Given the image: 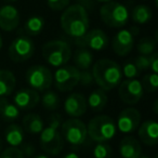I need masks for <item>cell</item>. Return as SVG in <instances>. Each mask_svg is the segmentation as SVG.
<instances>
[{"mask_svg":"<svg viewBox=\"0 0 158 158\" xmlns=\"http://www.w3.org/2000/svg\"><path fill=\"white\" fill-rule=\"evenodd\" d=\"M134 46V34L130 29H120L113 39V50L119 56L129 54Z\"/></svg>","mask_w":158,"mask_h":158,"instance_id":"obj_14","label":"cell"},{"mask_svg":"<svg viewBox=\"0 0 158 158\" xmlns=\"http://www.w3.org/2000/svg\"><path fill=\"white\" fill-rule=\"evenodd\" d=\"M139 138L145 145L154 146L158 143V123L155 120H146L139 126Z\"/></svg>","mask_w":158,"mask_h":158,"instance_id":"obj_18","label":"cell"},{"mask_svg":"<svg viewBox=\"0 0 158 158\" xmlns=\"http://www.w3.org/2000/svg\"><path fill=\"white\" fill-rule=\"evenodd\" d=\"M134 63L138 66L139 69L142 72V70H146L149 68V55H139L135 60H134Z\"/></svg>","mask_w":158,"mask_h":158,"instance_id":"obj_35","label":"cell"},{"mask_svg":"<svg viewBox=\"0 0 158 158\" xmlns=\"http://www.w3.org/2000/svg\"><path fill=\"white\" fill-rule=\"evenodd\" d=\"M46 1L49 8L53 11H62L68 7L70 0H46Z\"/></svg>","mask_w":158,"mask_h":158,"instance_id":"obj_34","label":"cell"},{"mask_svg":"<svg viewBox=\"0 0 158 158\" xmlns=\"http://www.w3.org/2000/svg\"><path fill=\"white\" fill-rule=\"evenodd\" d=\"M20 116V110L6 97H0V117L6 121H14Z\"/></svg>","mask_w":158,"mask_h":158,"instance_id":"obj_24","label":"cell"},{"mask_svg":"<svg viewBox=\"0 0 158 158\" xmlns=\"http://www.w3.org/2000/svg\"><path fill=\"white\" fill-rule=\"evenodd\" d=\"M35 52V44L27 36H19L9 47V56L15 63H21L31 59Z\"/></svg>","mask_w":158,"mask_h":158,"instance_id":"obj_10","label":"cell"},{"mask_svg":"<svg viewBox=\"0 0 158 158\" xmlns=\"http://www.w3.org/2000/svg\"><path fill=\"white\" fill-rule=\"evenodd\" d=\"M16 79L11 70L0 69V97H8L14 91Z\"/></svg>","mask_w":158,"mask_h":158,"instance_id":"obj_20","label":"cell"},{"mask_svg":"<svg viewBox=\"0 0 158 158\" xmlns=\"http://www.w3.org/2000/svg\"><path fill=\"white\" fill-rule=\"evenodd\" d=\"M79 46L87 48L89 50L101 51L107 47L108 37L102 29H91L88 31L81 38L75 40Z\"/></svg>","mask_w":158,"mask_h":158,"instance_id":"obj_13","label":"cell"},{"mask_svg":"<svg viewBox=\"0 0 158 158\" xmlns=\"http://www.w3.org/2000/svg\"><path fill=\"white\" fill-rule=\"evenodd\" d=\"M93 82V77L92 73L87 70H80V82L79 84L82 85H91Z\"/></svg>","mask_w":158,"mask_h":158,"instance_id":"obj_36","label":"cell"},{"mask_svg":"<svg viewBox=\"0 0 158 158\" xmlns=\"http://www.w3.org/2000/svg\"><path fill=\"white\" fill-rule=\"evenodd\" d=\"M100 16L105 25L114 28L123 27L130 18L129 10L118 1H110L104 3L100 9Z\"/></svg>","mask_w":158,"mask_h":158,"instance_id":"obj_6","label":"cell"},{"mask_svg":"<svg viewBox=\"0 0 158 158\" xmlns=\"http://www.w3.org/2000/svg\"><path fill=\"white\" fill-rule=\"evenodd\" d=\"M6 2H8V3H12V2H16L18 0H5Z\"/></svg>","mask_w":158,"mask_h":158,"instance_id":"obj_42","label":"cell"},{"mask_svg":"<svg viewBox=\"0 0 158 158\" xmlns=\"http://www.w3.org/2000/svg\"><path fill=\"white\" fill-rule=\"evenodd\" d=\"M75 65L79 70H87L93 64V54L88 49H80L77 50L74 56Z\"/></svg>","mask_w":158,"mask_h":158,"instance_id":"obj_25","label":"cell"},{"mask_svg":"<svg viewBox=\"0 0 158 158\" xmlns=\"http://www.w3.org/2000/svg\"><path fill=\"white\" fill-rule=\"evenodd\" d=\"M42 57L53 67L66 65L72 56L69 44L63 40H50L42 46Z\"/></svg>","mask_w":158,"mask_h":158,"instance_id":"obj_5","label":"cell"},{"mask_svg":"<svg viewBox=\"0 0 158 158\" xmlns=\"http://www.w3.org/2000/svg\"><path fill=\"white\" fill-rule=\"evenodd\" d=\"M139 158H152V157H149V156H142V155H141Z\"/></svg>","mask_w":158,"mask_h":158,"instance_id":"obj_45","label":"cell"},{"mask_svg":"<svg viewBox=\"0 0 158 158\" xmlns=\"http://www.w3.org/2000/svg\"><path fill=\"white\" fill-rule=\"evenodd\" d=\"M108 102V98L106 94V91L102 89H97L92 91L87 100V105L94 112H101L106 107Z\"/></svg>","mask_w":158,"mask_h":158,"instance_id":"obj_21","label":"cell"},{"mask_svg":"<svg viewBox=\"0 0 158 158\" xmlns=\"http://www.w3.org/2000/svg\"><path fill=\"white\" fill-rule=\"evenodd\" d=\"M40 101V97L36 90L31 88L20 89L13 98V104L19 110H27L36 107Z\"/></svg>","mask_w":158,"mask_h":158,"instance_id":"obj_16","label":"cell"},{"mask_svg":"<svg viewBox=\"0 0 158 158\" xmlns=\"http://www.w3.org/2000/svg\"><path fill=\"white\" fill-rule=\"evenodd\" d=\"M156 39H153L152 37H144L142 39H140V41L138 42V52L140 53V55H151L155 52L156 48Z\"/></svg>","mask_w":158,"mask_h":158,"instance_id":"obj_28","label":"cell"},{"mask_svg":"<svg viewBox=\"0 0 158 158\" xmlns=\"http://www.w3.org/2000/svg\"><path fill=\"white\" fill-rule=\"evenodd\" d=\"M2 44H3L2 38H1V36H0V50H1V48H2Z\"/></svg>","mask_w":158,"mask_h":158,"instance_id":"obj_43","label":"cell"},{"mask_svg":"<svg viewBox=\"0 0 158 158\" xmlns=\"http://www.w3.org/2000/svg\"><path fill=\"white\" fill-rule=\"evenodd\" d=\"M5 140L10 146L18 147L24 140V131L20 125L11 123L5 131Z\"/></svg>","mask_w":158,"mask_h":158,"instance_id":"obj_22","label":"cell"},{"mask_svg":"<svg viewBox=\"0 0 158 158\" xmlns=\"http://www.w3.org/2000/svg\"><path fill=\"white\" fill-rule=\"evenodd\" d=\"M19 10L12 5L0 7V28L5 31H12L20 24Z\"/></svg>","mask_w":158,"mask_h":158,"instance_id":"obj_17","label":"cell"},{"mask_svg":"<svg viewBox=\"0 0 158 158\" xmlns=\"http://www.w3.org/2000/svg\"><path fill=\"white\" fill-rule=\"evenodd\" d=\"M34 158H49L48 156H46V155H37V156H35Z\"/></svg>","mask_w":158,"mask_h":158,"instance_id":"obj_39","label":"cell"},{"mask_svg":"<svg viewBox=\"0 0 158 158\" xmlns=\"http://www.w3.org/2000/svg\"><path fill=\"white\" fill-rule=\"evenodd\" d=\"M41 104L46 110H54L60 105V98L53 91H47L41 97Z\"/></svg>","mask_w":158,"mask_h":158,"instance_id":"obj_29","label":"cell"},{"mask_svg":"<svg viewBox=\"0 0 158 158\" xmlns=\"http://www.w3.org/2000/svg\"><path fill=\"white\" fill-rule=\"evenodd\" d=\"M149 69L152 73L158 74V53L154 52L149 55Z\"/></svg>","mask_w":158,"mask_h":158,"instance_id":"obj_37","label":"cell"},{"mask_svg":"<svg viewBox=\"0 0 158 158\" xmlns=\"http://www.w3.org/2000/svg\"><path fill=\"white\" fill-rule=\"evenodd\" d=\"M141 85L143 87V90L146 92L153 93L157 91L158 89V74L155 73H149L143 77Z\"/></svg>","mask_w":158,"mask_h":158,"instance_id":"obj_30","label":"cell"},{"mask_svg":"<svg viewBox=\"0 0 158 158\" xmlns=\"http://www.w3.org/2000/svg\"><path fill=\"white\" fill-rule=\"evenodd\" d=\"M123 76L126 77V79H136L141 74V70L138 68L135 63L132 61L126 62L121 68Z\"/></svg>","mask_w":158,"mask_h":158,"instance_id":"obj_31","label":"cell"},{"mask_svg":"<svg viewBox=\"0 0 158 158\" xmlns=\"http://www.w3.org/2000/svg\"><path fill=\"white\" fill-rule=\"evenodd\" d=\"M141 113L134 107H128L119 113L116 121V128L121 133H132L141 125Z\"/></svg>","mask_w":158,"mask_h":158,"instance_id":"obj_12","label":"cell"},{"mask_svg":"<svg viewBox=\"0 0 158 158\" xmlns=\"http://www.w3.org/2000/svg\"><path fill=\"white\" fill-rule=\"evenodd\" d=\"M119 153L123 158H139L142 154V147L135 138L126 136L119 144Z\"/></svg>","mask_w":158,"mask_h":158,"instance_id":"obj_19","label":"cell"},{"mask_svg":"<svg viewBox=\"0 0 158 158\" xmlns=\"http://www.w3.org/2000/svg\"><path fill=\"white\" fill-rule=\"evenodd\" d=\"M157 101H155V103H154V112L155 113H157Z\"/></svg>","mask_w":158,"mask_h":158,"instance_id":"obj_41","label":"cell"},{"mask_svg":"<svg viewBox=\"0 0 158 158\" xmlns=\"http://www.w3.org/2000/svg\"><path fill=\"white\" fill-rule=\"evenodd\" d=\"M143 87L138 79H125L118 86V94L120 100L128 105L136 104L143 97Z\"/></svg>","mask_w":158,"mask_h":158,"instance_id":"obj_11","label":"cell"},{"mask_svg":"<svg viewBox=\"0 0 158 158\" xmlns=\"http://www.w3.org/2000/svg\"><path fill=\"white\" fill-rule=\"evenodd\" d=\"M153 16L151 8L145 5H139L132 10V20L136 24H145L149 22Z\"/></svg>","mask_w":158,"mask_h":158,"instance_id":"obj_27","label":"cell"},{"mask_svg":"<svg viewBox=\"0 0 158 158\" xmlns=\"http://www.w3.org/2000/svg\"><path fill=\"white\" fill-rule=\"evenodd\" d=\"M26 81L31 89L47 91L53 82V75L48 67L44 65H34L26 72Z\"/></svg>","mask_w":158,"mask_h":158,"instance_id":"obj_8","label":"cell"},{"mask_svg":"<svg viewBox=\"0 0 158 158\" xmlns=\"http://www.w3.org/2000/svg\"><path fill=\"white\" fill-rule=\"evenodd\" d=\"M112 155V147L106 142L98 143L93 149L94 158H110Z\"/></svg>","mask_w":158,"mask_h":158,"instance_id":"obj_32","label":"cell"},{"mask_svg":"<svg viewBox=\"0 0 158 158\" xmlns=\"http://www.w3.org/2000/svg\"><path fill=\"white\" fill-rule=\"evenodd\" d=\"M60 23L64 33L75 40L81 38L89 31L90 25L87 10L78 3L64 9Z\"/></svg>","mask_w":158,"mask_h":158,"instance_id":"obj_1","label":"cell"},{"mask_svg":"<svg viewBox=\"0 0 158 158\" xmlns=\"http://www.w3.org/2000/svg\"><path fill=\"white\" fill-rule=\"evenodd\" d=\"M80 82V70L74 65H63L54 73L55 87L61 92L70 91Z\"/></svg>","mask_w":158,"mask_h":158,"instance_id":"obj_9","label":"cell"},{"mask_svg":"<svg viewBox=\"0 0 158 158\" xmlns=\"http://www.w3.org/2000/svg\"><path fill=\"white\" fill-rule=\"evenodd\" d=\"M87 107V100L81 93H72L64 102V110L72 118H78L85 115Z\"/></svg>","mask_w":158,"mask_h":158,"instance_id":"obj_15","label":"cell"},{"mask_svg":"<svg viewBox=\"0 0 158 158\" xmlns=\"http://www.w3.org/2000/svg\"><path fill=\"white\" fill-rule=\"evenodd\" d=\"M99 2H102V3H106V2H110V1H113V0H97Z\"/></svg>","mask_w":158,"mask_h":158,"instance_id":"obj_40","label":"cell"},{"mask_svg":"<svg viewBox=\"0 0 158 158\" xmlns=\"http://www.w3.org/2000/svg\"><path fill=\"white\" fill-rule=\"evenodd\" d=\"M23 127L26 132L31 134H40L44 130V123L37 114H27L23 118Z\"/></svg>","mask_w":158,"mask_h":158,"instance_id":"obj_23","label":"cell"},{"mask_svg":"<svg viewBox=\"0 0 158 158\" xmlns=\"http://www.w3.org/2000/svg\"><path fill=\"white\" fill-rule=\"evenodd\" d=\"M61 126V117L54 115L50 123L40 132V145L46 153L50 155H59L64 146V140L59 131Z\"/></svg>","mask_w":158,"mask_h":158,"instance_id":"obj_3","label":"cell"},{"mask_svg":"<svg viewBox=\"0 0 158 158\" xmlns=\"http://www.w3.org/2000/svg\"><path fill=\"white\" fill-rule=\"evenodd\" d=\"M2 151V141L0 140V152Z\"/></svg>","mask_w":158,"mask_h":158,"instance_id":"obj_44","label":"cell"},{"mask_svg":"<svg viewBox=\"0 0 158 158\" xmlns=\"http://www.w3.org/2000/svg\"><path fill=\"white\" fill-rule=\"evenodd\" d=\"M44 28V20L42 16L33 15L25 22L24 29L27 35L38 36Z\"/></svg>","mask_w":158,"mask_h":158,"instance_id":"obj_26","label":"cell"},{"mask_svg":"<svg viewBox=\"0 0 158 158\" xmlns=\"http://www.w3.org/2000/svg\"><path fill=\"white\" fill-rule=\"evenodd\" d=\"M116 123L106 115H100L90 120L87 126L89 138L97 143L108 142L116 135Z\"/></svg>","mask_w":158,"mask_h":158,"instance_id":"obj_4","label":"cell"},{"mask_svg":"<svg viewBox=\"0 0 158 158\" xmlns=\"http://www.w3.org/2000/svg\"><path fill=\"white\" fill-rule=\"evenodd\" d=\"M63 158H80V157L78 156V154L74 153V152H70V153L66 154V155L64 156Z\"/></svg>","mask_w":158,"mask_h":158,"instance_id":"obj_38","label":"cell"},{"mask_svg":"<svg viewBox=\"0 0 158 158\" xmlns=\"http://www.w3.org/2000/svg\"><path fill=\"white\" fill-rule=\"evenodd\" d=\"M93 81L104 91H110L117 88L123 80L121 67L115 61L101 59L92 66Z\"/></svg>","mask_w":158,"mask_h":158,"instance_id":"obj_2","label":"cell"},{"mask_svg":"<svg viewBox=\"0 0 158 158\" xmlns=\"http://www.w3.org/2000/svg\"><path fill=\"white\" fill-rule=\"evenodd\" d=\"M0 158H25L23 151H21L19 147L9 146L8 148L3 149Z\"/></svg>","mask_w":158,"mask_h":158,"instance_id":"obj_33","label":"cell"},{"mask_svg":"<svg viewBox=\"0 0 158 158\" xmlns=\"http://www.w3.org/2000/svg\"><path fill=\"white\" fill-rule=\"evenodd\" d=\"M61 135L63 140L73 146H80L87 140V126L78 118H72L64 121L61 126Z\"/></svg>","mask_w":158,"mask_h":158,"instance_id":"obj_7","label":"cell"}]
</instances>
